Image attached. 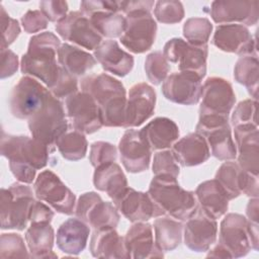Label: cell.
<instances>
[{
  "label": "cell",
  "instance_id": "1",
  "mask_svg": "<svg viewBox=\"0 0 259 259\" xmlns=\"http://www.w3.org/2000/svg\"><path fill=\"white\" fill-rule=\"evenodd\" d=\"M1 155L9 162L13 176L21 183L29 184L35 179L36 170L49 162V147L26 136L8 135L2 131Z\"/></svg>",
  "mask_w": 259,
  "mask_h": 259
},
{
  "label": "cell",
  "instance_id": "2",
  "mask_svg": "<svg viewBox=\"0 0 259 259\" xmlns=\"http://www.w3.org/2000/svg\"><path fill=\"white\" fill-rule=\"evenodd\" d=\"M81 90L91 95L97 103L102 125L124 126L127 98L125 88L120 81L105 73L91 74L81 80Z\"/></svg>",
  "mask_w": 259,
  "mask_h": 259
},
{
  "label": "cell",
  "instance_id": "3",
  "mask_svg": "<svg viewBox=\"0 0 259 259\" xmlns=\"http://www.w3.org/2000/svg\"><path fill=\"white\" fill-rule=\"evenodd\" d=\"M61 41L52 31H46L30 37L27 51L20 62V70L50 88L56 81L61 66L57 64V54Z\"/></svg>",
  "mask_w": 259,
  "mask_h": 259
},
{
  "label": "cell",
  "instance_id": "4",
  "mask_svg": "<svg viewBox=\"0 0 259 259\" xmlns=\"http://www.w3.org/2000/svg\"><path fill=\"white\" fill-rule=\"evenodd\" d=\"M148 193L165 214L179 221L189 219L198 207L195 193L182 188L177 178L168 174L155 175Z\"/></svg>",
  "mask_w": 259,
  "mask_h": 259
},
{
  "label": "cell",
  "instance_id": "5",
  "mask_svg": "<svg viewBox=\"0 0 259 259\" xmlns=\"http://www.w3.org/2000/svg\"><path fill=\"white\" fill-rule=\"evenodd\" d=\"M32 189L25 183H13L0 192V221L2 230L23 231L29 222L34 202Z\"/></svg>",
  "mask_w": 259,
  "mask_h": 259
},
{
  "label": "cell",
  "instance_id": "6",
  "mask_svg": "<svg viewBox=\"0 0 259 259\" xmlns=\"http://www.w3.org/2000/svg\"><path fill=\"white\" fill-rule=\"evenodd\" d=\"M27 124L32 138L42 142L49 148L56 145L58 139L69 127L63 103L52 93L39 110L27 119Z\"/></svg>",
  "mask_w": 259,
  "mask_h": 259
},
{
  "label": "cell",
  "instance_id": "7",
  "mask_svg": "<svg viewBox=\"0 0 259 259\" xmlns=\"http://www.w3.org/2000/svg\"><path fill=\"white\" fill-rule=\"evenodd\" d=\"M196 133L204 138L211 155L217 159L221 161H231L237 157V148L232 138L228 117L212 114H199Z\"/></svg>",
  "mask_w": 259,
  "mask_h": 259
},
{
  "label": "cell",
  "instance_id": "8",
  "mask_svg": "<svg viewBox=\"0 0 259 259\" xmlns=\"http://www.w3.org/2000/svg\"><path fill=\"white\" fill-rule=\"evenodd\" d=\"M157 23L148 10H135L125 14V28L119 40L134 54L149 51L156 39Z\"/></svg>",
  "mask_w": 259,
  "mask_h": 259
},
{
  "label": "cell",
  "instance_id": "9",
  "mask_svg": "<svg viewBox=\"0 0 259 259\" xmlns=\"http://www.w3.org/2000/svg\"><path fill=\"white\" fill-rule=\"evenodd\" d=\"M50 93L38 80L23 76L11 91L10 112L19 119H29L39 110Z\"/></svg>",
  "mask_w": 259,
  "mask_h": 259
},
{
  "label": "cell",
  "instance_id": "10",
  "mask_svg": "<svg viewBox=\"0 0 259 259\" xmlns=\"http://www.w3.org/2000/svg\"><path fill=\"white\" fill-rule=\"evenodd\" d=\"M33 192L39 200L47 202L60 213L70 215L75 212V194L51 170H45L37 175L33 183Z\"/></svg>",
  "mask_w": 259,
  "mask_h": 259
},
{
  "label": "cell",
  "instance_id": "11",
  "mask_svg": "<svg viewBox=\"0 0 259 259\" xmlns=\"http://www.w3.org/2000/svg\"><path fill=\"white\" fill-rule=\"evenodd\" d=\"M75 214L94 230L115 229L120 219L116 206L102 200L101 196L94 191L81 194L75 206Z\"/></svg>",
  "mask_w": 259,
  "mask_h": 259
},
{
  "label": "cell",
  "instance_id": "12",
  "mask_svg": "<svg viewBox=\"0 0 259 259\" xmlns=\"http://www.w3.org/2000/svg\"><path fill=\"white\" fill-rule=\"evenodd\" d=\"M66 115L73 127L84 135H91L102 126L100 110L91 95L76 92L65 100Z\"/></svg>",
  "mask_w": 259,
  "mask_h": 259
},
{
  "label": "cell",
  "instance_id": "13",
  "mask_svg": "<svg viewBox=\"0 0 259 259\" xmlns=\"http://www.w3.org/2000/svg\"><path fill=\"white\" fill-rule=\"evenodd\" d=\"M207 54V45L193 46L180 37L169 39L163 49L168 62L177 64L180 71L194 72L201 78L206 74Z\"/></svg>",
  "mask_w": 259,
  "mask_h": 259
},
{
  "label": "cell",
  "instance_id": "14",
  "mask_svg": "<svg viewBox=\"0 0 259 259\" xmlns=\"http://www.w3.org/2000/svg\"><path fill=\"white\" fill-rule=\"evenodd\" d=\"M199 114H212L229 118L236 102L232 84L221 77H209L202 85Z\"/></svg>",
  "mask_w": 259,
  "mask_h": 259
},
{
  "label": "cell",
  "instance_id": "15",
  "mask_svg": "<svg viewBox=\"0 0 259 259\" xmlns=\"http://www.w3.org/2000/svg\"><path fill=\"white\" fill-rule=\"evenodd\" d=\"M202 78L189 71L170 74L162 84V93L167 100L181 105L198 103L202 94Z\"/></svg>",
  "mask_w": 259,
  "mask_h": 259
},
{
  "label": "cell",
  "instance_id": "16",
  "mask_svg": "<svg viewBox=\"0 0 259 259\" xmlns=\"http://www.w3.org/2000/svg\"><path fill=\"white\" fill-rule=\"evenodd\" d=\"M55 28L65 40L89 51L95 50L102 42V36L93 27L89 17L81 11L70 12L56 24Z\"/></svg>",
  "mask_w": 259,
  "mask_h": 259
},
{
  "label": "cell",
  "instance_id": "17",
  "mask_svg": "<svg viewBox=\"0 0 259 259\" xmlns=\"http://www.w3.org/2000/svg\"><path fill=\"white\" fill-rule=\"evenodd\" d=\"M219 244L228 251L231 258L246 256L252 249L248 220L240 213H227L221 222Z\"/></svg>",
  "mask_w": 259,
  "mask_h": 259
},
{
  "label": "cell",
  "instance_id": "18",
  "mask_svg": "<svg viewBox=\"0 0 259 259\" xmlns=\"http://www.w3.org/2000/svg\"><path fill=\"white\" fill-rule=\"evenodd\" d=\"M118 151L127 172L141 173L149 169L152 150L141 130H126L119 141Z\"/></svg>",
  "mask_w": 259,
  "mask_h": 259
},
{
  "label": "cell",
  "instance_id": "19",
  "mask_svg": "<svg viewBox=\"0 0 259 259\" xmlns=\"http://www.w3.org/2000/svg\"><path fill=\"white\" fill-rule=\"evenodd\" d=\"M215 23L255 25L259 18V1L257 0H218L209 10Z\"/></svg>",
  "mask_w": 259,
  "mask_h": 259
},
{
  "label": "cell",
  "instance_id": "20",
  "mask_svg": "<svg viewBox=\"0 0 259 259\" xmlns=\"http://www.w3.org/2000/svg\"><path fill=\"white\" fill-rule=\"evenodd\" d=\"M214 179L225 189L230 200L237 198L242 193L250 197H258V176L243 170L236 162L223 163L219 167Z\"/></svg>",
  "mask_w": 259,
  "mask_h": 259
},
{
  "label": "cell",
  "instance_id": "21",
  "mask_svg": "<svg viewBox=\"0 0 259 259\" xmlns=\"http://www.w3.org/2000/svg\"><path fill=\"white\" fill-rule=\"evenodd\" d=\"M184 228V244L194 252H206L217 240L218 223L201 207L196 208L186 220Z\"/></svg>",
  "mask_w": 259,
  "mask_h": 259
},
{
  "label": "cell",
  "instance_id": "22",
  "mask_svg": "<svg viewBox=\"0 0 259 259\" xmlns=\"http://www.w3.org/2000/svg\"><path fill=\"white\" fill-rule=\"evenodd\" d=\"M113 204L132 223L147 222L165 214L149 193L137 191L128 186L113 199Z\"/></svg>",
  "mask_w": 259,
  "mask_h": 259
},
{
  "label": "cell",
  "instance_id": "23",
  "mask_svg": "<svg viewBox=\"0 0 259 259\" xmlns=\"http://www.w3.org/2000/svg\"><path fill=\"white\" fill-rule=\"evenodd\" d=\"M212 45L223 52L240 56H256L257 46L249 29L242 24H221L213 33Z\"/></svg>",
  "mask_w": 259,
  "mask_h": 259
},
{
  "label": "cell",
  "instance_id": "24",
  "mask_svg": "<svg viewBox=\"0 0 259 259\" xmlns=\"http://www.w3.org/2000/svg\"><path fill=\"white\" fill-rule=\"evenodd\" d=\"M156 92L148 83L141 82L130 89L125 108V128L140 126L149 119L155 110Z\"/></svg>",
  "mask_w": 259,
  "mask_h": 259
},
{
  "label": "cell",
  "instance_id": "25",
  "mask_svg": "<svg viewBox=\"0 0 259 259\" xmlns=\"http://www.w3.org/2000/svg\"><path fill=\"white\" fill-rule=\"evenodd\" d=\"M239 166L254 175L259 173L258 125L242 124L234 126Z\"/></svg>",
  "mask_w": 259,
  "mask_h": 259
},
{
  "label": "cell",
  "instance_id": "26",
  "mask_svg": "<svg viewBox=\"0 0 259 259\" xmlns=\"http://www.w3.org/2000/svg\"><path fill=\"white\" fill-rule=\"evenodd\" d=\"M125 247L131 258H163V251L160 250L153 236V227L146 222L135 223L126 232L124 237Z\"/></svg>",
  "mask_w": 259,
  "mask_h": 259
},
{
  "label": "cell",
  "instance_id": "27",
  "mask_svg": "<svg viewBox=\"0 0 259 259\" xmlns=\"http://www.w3.org/2000/svg\"><path fill=\"white\" fill-rule=\"evenodd\" d=\"M94 58L103 70L118 77L126 76L134 68V57L113 39L102 41L94 50Z\"/></svg>",
  "mask_w": 259,
  "mask_h": 259
},
{
  "label": "cell",
  "instance_id": "28",
  "mask_svg": "<svg viewBox=\"0 0 259 259\" xmlns=\"http://www.w3.org/2000/svg\"><path fill=\"white\" fill-rule=\"evenodd\" d=\"M89 249L92 256L96 258H131L125 247L124 238L114 228L94 230L90 239Z\"/></svg>",
  "mask_w": 259,
  "mask_h": 259
},
{
  "label": "cell",
  "instance_id": "29",
  "mask_svg": "<svg viewBox=\"0 0 259 259\" xmlns=\"http://www.w3.org/2000/svg\"><path fill=\"white\" fill-rule=\"evenodd\" d=\"M89 235V226L78 218H72L62 223L59 227L56 243L62 252L78 255L85 249Z\"/></svg>",
  "mask_w": 259,
  "mask_h": 259
},
{
  "label": "cell",
  "instance_id": "30",
  "mask_svg": "<svg viewBox=\"0 0 259 259\" xmlns=\"http://www.w3.org/2000/svg\"><path fill=\"white\" fill-rule=\"evenodd\" d=\"M172 152L182 167L197 166L208 160L210 151L204 138L198 133H190L174 143Z\"/></svg>",
  "mask_w": 259,
  "mask_h": 259
},
{
  "label": "cell",
  "instance_id": "31",
  "mask_svg": "<svg viewBox=\"0 0 259 259\" xmlns=\"http://www.w3.org/2000/svg\"><path fill=\"white\" fill-rule=\"evenodd\" d=\"M194 193L199 207L212 219H220L227 212L230 198L218 180L201 182Z\"/></svg>",
  "mask_w": 259,
  "mask_h": 259
},
{
  "label": "cell",
  "instance_id": "32",
  "mask_svg": "<svg viewBox=\"0 0 259 259\" xmlns=\"http://www.w3.org/2000/svg\"><path fill=\"white\" fill-rule=\"evenodd\" d=\"M152 151L170 148L179 137V127L172 119L159 116L151 120L141 130Z\"/></svg>",
  "mask_w": 259,
  "mask_h": 259
},
{
  "label": "cell",
  "instance_id": "33",
  "mask_svg": "<svg viewBox=\"0 0 259 259\" xmlns=\"http://www.w3.org/2000/svg\"><path fill=\"white\" fill-rule=\"evenodd\" d=\"M25 241L31 258H56L53 252L55 232L50 223H31L25 232Z\"/></svg>",
  "mask_w": 259,
  "mask_h": 259
},
{
  "label": "cell",
  "instance_id": "34",
  "mask_svg": "<svg viewBox=\"0 0 259 259\" xmlns=\"http://www.w3.org/2000/svg\"><path fill=\"white\" fill-rule=\"evenodd\" d=\"M93 184L96 189L106 192L113 200L127 187V180L120 166L113 162L95 168Z\"/></svg>",
  "mask_w": 259,
  "mask_h": 259
},
{
  "label": "cell",
  "instance_id": "35",
  "mask_svg": "<svg viewBox=\"0 0 259 259\" xmlns=\"http://www.w3.org/2000/svg\"><path fill=\"white\" fill-rule=\"evenodd\" d=\"M58 61L62 68L76 78L85 75L96 65L91 54L69 44H62L59 48Z\"/></svg>",
  "mask_w": 259,
  "mask_h": 259
},
{
  "label": "cell",
  "instance_id": "36",
  "mask_svg": "<svg viewBox=\"0 0 259 259\" xmlns=\"http://www.w3.org/2000/svg\"><path fill=\"white\" fill-rule=\"evenodd\" d=\"M155 243L157 247L164 251H173L176 249L182 240L183 224L179 221L168 217H158L154 221Z\"/></svg>",
  "mask_w": 259,
  "mask_h": 259
},
{
  "label": "cell",
  "instance_id": "37",
  "mask_svg": "<svg viewBox=\"0 0 259 259\" xmlns=\"http://www.w3.org/2000/svg\"><path fill=\"white\" fill-rule=\"evenodd\" d=\"M234 78L236 82L246 87L254 100H257L259 84V62L256 56L241 57L235 65Z\"/></svg>",
  "mask_w": 259,
  "mask_h": 259
},
{
  "label": "cell",
  "instance_id": "38",
  "mask_svg": "<svg viewBox=\"0 0 259 259\" xmlns=\"http://www.w3.org/2000/svg\"><path fill=\"white\" fill-rule=\"evenodd\" d=\"M56 146L63 158L69 161H78L85 157L88 142L83 133L74 128L64 133L56 142Z\"/></svg>",
  "mask_w": 259,
  "mask_h": 259
},
{
  "label": "cell",
  "instance_id": "39",
  "mask_svg": "<svg viewBox=\"0 0 259 259\" xmlns=\"http://www.w3.org/2000/svg\"><path fill=\"white\" fill-rule=\"evenodd\" d=\"M89 19L101 36L120 37L125 28V16L120 13L99 11L90 15Z\"/></svg>",
  "mask_w": 259,
  "mask_h": 259
},
{
  "label": "cell",
  "instance_id": "40",
  "mask_svg": "<svg viewBox=\"0 0 259 259\" xmlns=\"http://www.w3.org/2000/svg\"><path fill=\"white\" fill-rule=\"evenodd\" d=\"M212 31V24L206 17L188 18L183 25L186 41L193 46H205Z\"/></svg>",
  "mask_w": 259,
  "mask_h": 259
},
{
  "label": "cell",
  "instance_id": "41",
  "mask_svg": "<svg viewBox=\"0 0 259 259\" xmlns=\"http://www.w3.org/2000/svg\"><path fill=\"white\" fill-rule=\"evenodd\" d=\"M145 71L152 84L160 85L168 77L170 65L162 52L155 51L147 56L145 61Z\"/></svg>",
  "mask_w": 259,
  "mask_h": 259
},
{
  "label": "cell",
  "instance_id": "42",
  "mask_svg": "<svg viewBox=\"0 0 259 259\" xmlns=\"http://www.w3.org/2000/svg\"><path fill=\"white\" fill-rule=\"evenodd\" d=\"M28 250L22 237L16 233H3L0 239L1 258H28Z\"/></svg>",
  "mask_w": 259,
  "mask_h": 259
},
{
  "label": "cell",
  "instance_id": "43",
  "mask_svg": "<svg viewBox=\"0 0 259 259\" xmlns=\"http://www.w3.org/2000/svg\"><path fill=\"white\" fill-rule=\"evenodd\" d=\"M154 14L159 22L165 24H174L183 19L184 8L180 1L162 0L155 3Z\"/></svg>",
  "mask_w": 259,
  "mask_h": 259
},
{
  "label": "cell",
  "instance_id": "44",
  "mask_svg": "<svg viewBox=\"0 0 259 259\" xmlns=\"http://www.w3.org/2000/svg\"><path fill=\"white\" fill-rule=\"evenodd\" d=\"M257 100L245 99L238 103L236 106L232 117V125H242V124H253L258 125L257 121Z\"/></svg>",
  "mask_w": 259,
  "mask_h": 259
},
{
  "label": "cell",
  "instance_id": "45",
  "mask_svg": "<svg viewBox=\"0 0 259 259\" xmlns=\"http://www.w3.org/2000/svg\"><path fill=\"white\" fill-rule=\"evenodd\" d=\"M117 158V150L115 146L107 142H94L90 147L89 161L93 167L103 164L113 163Z\"/></svg>",
  "mask_w": 259,
  "mask_h": 259
},
{
  "label": "cell",
  "instance_id": "46",
  "mask_svg": "<svg viewBox=\"0 0 259 259\" xmlns=\"http://www.w3.org/2000/svg\"><path fill=\"white\" fill-rule=\"evenodd\" d=\"M152 169L154 175L168 174L177 178L180 173L178 163L170 150H162L154 155Z\"/></svg>",
  "mask_w": 259,
  "mask_h": 259
},
{
  "label": "cell",
  "instance_id": "47",
  "mask_svg": "<svg viewBox=\"0 0 259 259\" xmlns=\"http://www.w3.org/2000/svg\"><path fill=\"white\" fill-rule=\"evenodd\" d=\"M49 89L50 92L58 99L67 98L68 96L78 92L77 78L61 67L56 81Z\"/></svg>",
  "mask_w": 259,
  "mask_h": 259
},
{
  "label": "cell",
  "instance_id": "48",
  "mask_svg": "<svg viewBox=\"0 0 259 259\" xmlns=\"http://www.w3.org/2000/svg\"><path fill=\"white\" fill-rule=\"evenodd\" d=\"M1 8V29H2V37H1V50L7 49L19 35L20 26L18 21L9 16L6 12L3 5Z\"/></svg>",
  "mask_w": 259,
  "mask_h": 259
},
{
  "label": "cell",
  "instance_id": "49",
  "mask_svg": "<svg viewBox=\"0 0 259 259\" xmlns=\"http://www.w3.org/2000/svg\"><path fill=\"white\" fill-rule=\"evenodd\" d=\"M39 8L49 21L58 23L67 16L68 3L61 0H46L39 2Z\"/></svg>",
  "mask_w": 259,
  "mask_h": 259
},
{
  "label": "cell",
  "instance_id": "50",
  "mask_svg": "<svg viewBox=\"0 0 259 259\" xmlns=\"http://www.w3.org/2000/svg\"><path fill=\"white\" fill-rule=\"evenodd\" d=\"M49 20L40 10H28L21 17V24L25 32L34 33L47 28Z\"/></svg>",
  "mask_w": 259,
  "mask_h": 259
},
{
  "label": "cell",
  "instance_id": "51",
  "mask_svg": "<svg viewBox=\"0 0 259 259\" xmlns=\"http://www.w3.org/2000/svg\"><path fill=\"white\" fill-rule=\"evenodd\" d=\"M80 10L87 17H89L90 15H92L96 12H99V11L119 13L118 1H108V0L81 1Z\"/></svg>",
  "mask_w": 259,
  "mask_h": 259
},
{
  "label": "cell",
  "instance_id": "52",
  "mask_svg": "<svg viewBox=\"0 0 259 259\" xmlns=\"http://www.w3.org/2000/svg\"><path fill=\"white\" fill-rule=\"evenodd\" d=\"M18 69V57L11 50H1V70L0 77L5 79L16 73Z\"/></svg>",
  "mask_w": 259,
  "mask_h": 259
},
{
  "label": "cell",
  "instance_id": "53",
  "mask_svg": "<svg viewBox=\"0 0 259 259\" xmlns=\"http://www.w3.org/2000/svg\"><path fill=\"white\" fill-rule=\"evenodd\" d=\"M54 218V211L41 200H34L29 212V222L31 223H51Z\"/></svg>",
  "mask_w": 259,
  "mask_h": 259
},
{
  "label": "cell",
  "instance_id": "54",
  "mask_svg": "<svg viewBox=\"0 0 259 259\" xmlns=\"http://www.w3.org/2000/svg\"><path fill=\"white\" fill-rule=\"evenodd\" d=\"M155 5L151 0H136V1H118L119 12L127 14L135 10H148L151 11Z\"/></svg>",
  "mask_w": 259,
  "mask_h": 259
},
{
  "label": "cell",
  "instance_id": "55",
  "mask_svg": "<svg viewBox=\"0 0 259 259\" xmlns=\"http://www.w3.org/2000/svg\"><path fill=\"white\" fill-rule=\"evenodd\" d=\"M246 214H247V220L252 223L258 224V219H259V200L258 197H252L246 208Z\"/></svg>",
  "mask_w": 259,
  "mask_h": 259
},
{
  "label": "cell",
  "instance_id": "56",
  "mask_svg": "<svg viewBox=\"0 0 259 259\" xmlns=\"http://www.w3.org/2000/svg\"><path fill=\"white\" fill-rule=\"evenodd\" d=\"M248 230H249V238L251 243V248L255 251L258 250V224L252 223L248 221Z\"/></svg>",
  "mask_w": 259,
  "mask_h": 259
},
{
  "label": "cell",
  "instance_id": "57",
  "mask_svg": "<svg viewBox=\"0 0 259 259\" xmlns=\"http://www.w3.org/2000/svg\"><path fill=\"white\" fill-rule=\"evenodd\" d=\"M206 257H213V258H231V255L228 251L222 247L220 244L214 246L210 251H208Z\"/></svg>",
  "mask_w": 259,
  "mask_h": 259
}]
</instances>
